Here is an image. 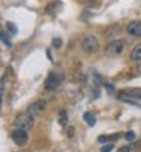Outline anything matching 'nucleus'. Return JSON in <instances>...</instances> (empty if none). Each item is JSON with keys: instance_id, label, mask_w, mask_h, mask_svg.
I'll return each instance as SVG.
<instances>
[{"instance_id": "nucleus-13", "label": "nucleus", "mask_w": 141, "mask_h": 152, "mask_svg": "<svg viewBox=\"0 0 141 152\" xmlns=\"http://www.w3.org/2000/svg\"><path fill=\"white\" fill-rule=\"evenodd\" d=\"M134 151V145H124V146H120L118 149H117V152H132Z\"/></svg>"}, {"instance_id": "nucleus-7", "label": "nucleus", "mask_w": 141, "mask_h": 152, "mask_svg": "<svg viewBox=\"0 0 141 152\" xmlns=\"http://www.w3.org/2000/svg\"><path fill=\"white\" fill-rule=\"evenodd\" d=\"M127 34L132 35L134 38H141V21L140 20L131 21L127 24Z\"/></svg>"}, {"instance_id": "nucleus-12", "label": "nucleus", "mask_w": 141, "mask_h": 152, "mask_svg": "<svg viewBox=\"0 0 141 152\" xmlns=\"http://www.w3.org/2000/svg\"><path fill=\"white\" fill-rule=\"evenodd\" d=\"M56 6H61V3H59V2H58V3H56V2L50 3V5L47 6V11H49V14H52V15H53V14H56V12H58V11H56Z\"/></svg>"}, {"instance_id": "nucleus-6", "label": "nucleus", "mask_w": 141, "mask_h": 152, "mask_svg": "<svg viewBox=\"0 0 141 152\" xmlns=\"http://www.w3.org/2000/svg\"><path fill=\"white\" fill-rule=\"evenodd\" d=\"M46 107H47V104H46V100H43V99H38V100H35V102L28 108V113H31L32 116H38V114H41L44 110H46Z\"/></svg>"}, {"instance_id": "nucleus-14", "label": "nucleus", "mask_w": 141, "mask_h": 152, "mask_svg": "<svg viewBox=\"0 0 141 152\" xmlns=\"http://www.w3.org/2000/svg\"><path fill=\"white\" fill-rule=\"evenodd\" d=\"M59 123L61 125H65L67 123V113H65V110H62L59 113Z\"/></svg>"}, {"instance_id": "nucleus-15", "label": "nucleus", "mask_w": 141, "mask_h": 152, "mask_svg": "<svg viewBox=\"0 0 141 152\" xmlns=\"http://www.w3.org/2000/svg\"><path fill=\"white\" fill-rule=\"evenodd\" d=\"M6 28H8V31H9V32H11L12 35H15V34H17V26H15L14 23L8 21V23H6Z\"/></svg>"}, {"instance_id": "nucleus-20", "label": "nucleus", "mask_w": 141, "mask_h": 152, "mask_svg": "<svg viewBox=\"0 0 141 152\" xmlns=\"http://www.w3.org/2000/svg\"><path fill=\"white\" fill-rule=\"evenodd\" d=\"M112 148H114L112 145H106V146H103V148L100 149V152H111V151H112Z\"/></svg>"}, {"instance_id": "nucleus-18", "label": "nucleus", "mask_w": 141, "mask_h": 152, "mask_svg": "<svg viewBox=\"0 0 141 152\" xmlns=\"http://www.w3.org/2000/svg\"><path fill=\"white\" fill-rule=\"evenodd\" d=\"M2 40H3V43H5V44H8V46H11V41H9V38L6 37V32H5V31L2 32Z\"/></svg>"}, {"instance_id": "nucleus-19", "label": "nucleus", "mask_w": 141, "mask_h": 152, "mask_svg": "<svg viewBox=\"0 0 141 152\" xmlns=\"http://www.w3.org/2000/svg\"><path fill=\"white\" fill-rule=\"evenodd\" d=\"M53 46L55 47H61L62 46V40H61V38H53Z\"/></svg>"}, {"instance_id": "nucleus-5", "label": "nucleus", "mask_w": 141, "mask_h": 152, "mask_svg": "<svg viewBox=\"0 0 141 152\" xmlns=\"http://www.w3.org/2000/svg\"><path fill=\"white\" fill-rule=\"evenodd\" d=\"M11 138H12V142H14L15 145L24 146L28 143V140H29V135H28V131L15 128L14 131H12V134H11Z\"/></svg>"}, {"instance_id": "nucleus-1", "label": "nucleus", "mask_w": 141, "mask_h": 152, "mask_svg": "<svg viewBox=\"0 0 141 152\" xmlns=\"http://www.w3.org/2000/svg\"><path fill=\"white\" fill-rule=\"evenodd\" d=\"M14 125H15V128H18V129L29 131L31 128H33V125H35V116H32L31 113L26 111V113H23V114H20V116L15 117Z\"/></svg>"}, {"instance_id": "nucleus-16", "label": "nucleus", "mask_w": 141, "mask_h": 152, "mask_svg": "<svg viewBox=\"0 0 141 152\" xmlns=\"http://www.w3.org/2000/svg\"><path fill=\"white\" fill-rule=\"evenodd\" d=\"M65 134H67V137H68V138H71V137L74 135V126H68L67 131H65Z\"/></svg>"}, {"instance_id": "nucleus-21", "label": "nucleus", "mask_w": 141, "mask_h": 152, "mask_svg": "<svg viewBox=\"0 0 141 152\" xmlns=\"http://www.w3.org/2000/svg\"><path fill=\"white\" fill-rule=\"evenodd\" d=\"M135 72H137V73H140V75H141V62H140V64H138V66H137V67H135Z\"/></svg>"}, {"instance_id": "nucleus-2", "label": "nucleus", "mask_w": 141, "mask_h": 152, "mask_svg": "<svg viewBox=\"0 0 141 152\" xmlns=\"http://www.w3.org/2000/svg\"><path fill=\"white\" fill-rule=\"evenodd\" d=\"M99 40L94 37V35H86L84 38V41H82V50L85 53L88 55H91V53H96L97 50H99Z\"/></svg>"}, {"instance_id": "nucleus-10", "label": "nucleus", "mask_w": 141, "mask_h": 152, "mask_svg": "<svg viewBox=\"0 0 141 152\" xmlns=\"http://www.w3.org/2000/svg\"><path fill=\"white\" fill-rule=\"evenodd\" d=\"M131 58H132L134 61H137V62L141 61V44H137V46L134 47L132 53H131Z\"/></svg>"}, {"instance_id": "nucleus-17", "label": "nucleus", "mask_w": 141, "mask_h": 152, "mask_svg": "<svg viewBox=\"0 0 141 152\" xmlns=\"http://www.w3.org/2000/svg\"><path fill=\"white\" fill-rule=\"evenodd\" d=\"M124 137H126V140H129V142H132L134 138H135V134H134L132 131H129V132H126V134H124Z\"/></svg>"}, {"instance_id": "nucleus-9", "label": "nucleus", "mask_w": 141, "mask_h": 152, "mask_svg": "<svg viewBox=\"0 0 141 152\" xmlns=\"http://www.w3.org/2000/svg\"><path fill=\"white\" fill-rule=\"evenodd\" d=\"M118 34H120V26H118V24H112V26H109V28L105 31V37H108V38L117 37Z\"/></svg>"}, {"instance_id": "nucleus-11", "label": "nucleus", "mask_w": 141, "mask_h": 152, "mask_svg": "<svg viewBox=\"0 0 141 152\" xmlns=\"http://www.w3.org/2000/svg\"><path fill=\"white\" fill-rule=\"evenodd\" d=\"M84 120L86 122L88 126H94L96 125V117H94V114H91V113H85L84 114Z\"/></svg>"}, {"instance_id": "nucleus-3", "label": "nucleus", "mask_w": 141, "mask_h": 152, "mask_svg": "<svg viewBox=\"0 0 141 152\" xmlns=\"http://www.w3.org/2000/svg\"><path fill=\"white\" fill-rule=\"evenodd\" d=\"M123 49H124V43L121 40H111L105 47V53L108 56H117L123 52Z\"/></svg>"}, {"instance_id": "nucleus-8", "label": "nucleus", "mask_w": 141, "mask_h": 152, "mask_svg": "<svg viewBox=\"0 0 141 152\" xmlns=\"http://www.w3.org/2000/svg\"><path fill=\"white\" fill-rule=\"evenodd\" d=\"M118 94L129 96V99L132 100H141V88H123Z\"/></svg>"}, {"instance_id": "nucleus-4", "label": "nucleus", "mask_w": 141, "mask_h": 152, "mask_svg": "<svg viewBox=\"0 0 141 152\" xmlns=\"http://www.w3.org/2000/svg\"><path fill=\"white\" fill-rule=\"evenodd\" d=\"M62 82V75L61 73H56V72H52V73H49V76L46 78V90L47 91H53L56 90V88L59 87V84Z\"/></svg>"}]
</instances>
